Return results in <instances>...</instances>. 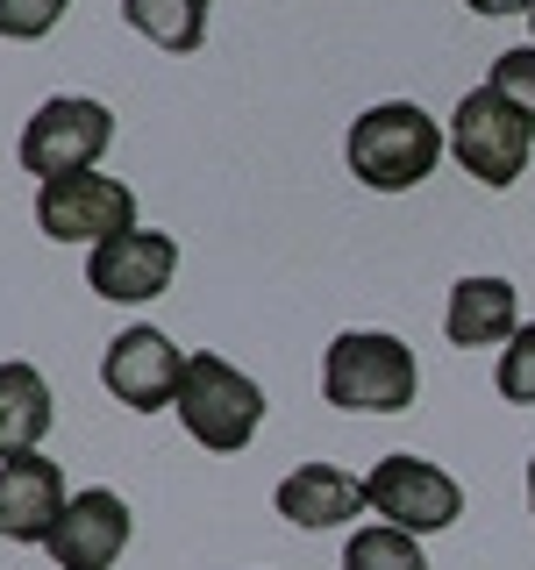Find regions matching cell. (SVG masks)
<instances>
[{
	"mask_svg": "<svg viewBox=\"0 0 535 570\" xmlns=\"http://www.w3.org/2000/svg\"><path fill=\"white\" fill-rule=\"evenodd\" d=\"M421 392V364L386 328H343L321 356V400L343 414H400Z\"/></svg>",
	"mask_w": 535,
	"mask_h": 570,
	"instance_id": "6da1fadb",
	"label": "cell"
},
{
	"mask_svg": "<svg viewBox=\"0 0 535 570\" xmlns=\"http://www.w3.org/2000/svg\"><path fill=\"white\" fill-rule=\"evenodd\" d=\"M343 157H350V178H357V186L407 193V186H421V178L436 171L442 129H436V115H421L415 100H379V107H364V115L350 121Z\"/></svg>",
	"mask_w": 535,
	"mask_h": 570,
	"instance_id": "7a4b0ae2",
	"label": "cell"
},
{
	"mask_svg": "<svg viewBox=\"0 0 535 570\" xmlns=\"http://www.w3.org/2000/svg\"><path fill=\"white\" fill-rule=\"evenodd\" d=\"M178 421H186V435L201 442L207 456H236L250 450V435L264 428V385L236 371L228 356L214 350H193L186 356V379H178Z\"/></svg>",
	"mask_w": 535,
	"mask_h": 570,
	"instance_id": "3957f363",
	"label": "cell"
},
{
	"mask_svg": "<svg viewBox=\"0 0 535 570\" xmlns=\"http://www.w3.org/2000/svg\"><path fill=\"white\" fill-rule=\"evenodd\" d=\"M450 150L478 186L507 193L535 157V115H522V107L507 94H493V86H471V94L457 100V115H450Z\"/></svg>",
	"mask_w": 535,
	"mask_h": 570,
	"instance_id": "277c9868",
	"label": "cell"
},
{
	"mask_svg": "<svg viewBox=\"0 0 535 570\" xmlns=\"http://www.w3.org/2000/svg\"><path fill=\"white\" fill-rule=\"evenodd\" d=\"M36 228L50 243H107L136 228V193L107 171H65L36 186Z\"/></svg>",
	"mask_w": 535,
	"mask_h": 570,
	"instance_id": "5b68a950",
	"label": "cell"
},
{
	"mask_svg": "<svg viewBox=\"0 0 535 570\" xmlns=\"http://www.w3.org/2000/svg\"><path fill=\"white\" fill-rule=\"evenodd\" d=\"M107 142H115V115L86 94H58V100L36 107L29 129H22V171H36V178L94 171Z\"/></svg>",
	"mask_w": 535,
	"mask_h": 570,
	"instance_id": "8992f818",
	"label": "cell"
},
{
	"mask_svg": "<svg viewBox=\"0 0 535 570\" xmlns=\"http://www.w3.org/2000/svg\"><path fill=\"white\" fill-rule=\"evenodd\" d=\"M364 499L379 521L407 528V534H436L464 513V485L428 456H379L364 471Z\"/></svg>",
	"mask_w": 535,
	"mask_h": 570,
	"instance_id": "52a82bcc",
	"label": "cell"
},
{
	"mask_svg": "<svg viewBox=\"0 0 535 570\" xmlns=\"http://www.w3.org/2000/svg\"><path fill=\"white\" fill-rule=\"evenodd\" d=\"M178 272V243L165 228H121V236H107L86 249V285H94L100 299H115V307H143V299H157Z\"/></svg>",
	"mask_w": 535,
	"mask_h": 570,
	"instance_id": "ba28073f",
	"label": "cell"
},
{
	"mask_svg": "<svg viewBox=\"0 0 535 570\" xmlns=\"http://www.w3.org/2000/svg\"><path fill=\"white\" fill-rule=\"evenodd\" d=\"M178 379H186V356L165 328H121L100 356V385L115 392L129 414H157V406L178 400Z\"/></svg>",
	"mask_w": 535,
	"mask_h": 570,
	"instance_id": "9c48e42d",
	"label": "cell"
},
{
	"mask_svg": "<svg viewBox=\"0 0 535 570\" xmlns=\"http://www.w3.org/2000/svg\"><path fill=\"white\" fill-rule=\"evenodd\" d=\"M43 549L58 570H115L121 549H129V507H121V492H107V485L71 492V507L58 513Z\"/></svg>",
	"mask_w": 535,
	"mask_h": 570,
	"instance_id": "30bf717a",
	"label": "cell"
},
{
	"mask_svg": "<svg viewBox=\"0 0 535 570\" xmlns=\"http://www.w3.org/2000/svg\"><path fill=\"white\" fill-rule=\"evenodd\" d=\"M71 507L65 499V478L50 456H8L0 463V534L8 542H50V528H58V513Z\"/></svg>",
	"mask_w": 535,
	"mask_h": 570,
	"instance_id": "8fae6325",
	"label": "cell"
},
{
	"mask_svg": "<svg viewBox=\"0 0 535 570\" xmlns=\"http://www.w3.org/2000/svg\"><path fill=\"white\" fill-rule=\"evenodd\" d=\"M357 513H371L364 478L335 471V463H293V471L279 478V521H293L308 534L343 528V521H357Z\"/></svg>",
	"mask_w": 535,
	"mask_h": 570,
	"instance_id": "7c38bea8",
	"label": "cell"
},
{
	"mask_svg": "<svg viewBox=\"0 0 535 570\" xmlns=\"http://www.w3.org/2000/svg\"><path fill=\"white\" fill-rule=\"evenodd\" d=\"M522 314H514V285L507 278H457L450 307H442V335L457 350H486V343H514Z\"/></svg>",
	"mask_w": 535,
	"mask_h": 570,
	"instance_id": "4fadbf2b",
	"label": "cell"
},
{
	"mask_svg": "<svg viewBox=\"0 0 535 570\" xmlns=\"http://www.w3.org/2000/svg\"><path fill=\"white\" fill-rule=\"evenodd\" d=\"M58 406H50V379L36 364H0V463L29 456L50 435Z\"/></svg>",
	"mask_w": 535,
	"mask_h": 570,
	"instance_id": "5bb4252c",
	"label": "cell"
},
{
	"mask_svg": "<svg viewBox=\"0 0 535 570\" xmlns=\"http://www.w3.org/2000/svg\"><path fill=\"white\" fill-rule=\"evenodd\" d=\"M207 8H214V0H121L129 29L143 36V43H157L165 58H193V50H201Z\"/></svg>",
	"mask_w": 535,
	"mask_h": 570,
	"instance_id": "9a60e30c",
	"label": "cell"
},
{
	"mask_svg": "<svg viewBox=\"0 0 535 570\" xmlns=\"http://www.w3.org/2000/svg\"><path fill=\"white\" fill-rule=\"evenodd\" d=\"M343 570H436V563L421 557V534L379 521V528H357V534H350Z\"/></svg>",
	"mask_w": 535,
	"mask_h": 570,
	"instance_id": "2e32d148",
	"label": "cell"
},
{
	"mask_svg": "<svg viewBox=\"0 0 535 570\" xmlns=\"http://www.w3.org/2000/svg\"><path fill=\"white\" fill-rule=\"evenodd\" d=\"M493 385H499V400L535 406V321H522V328H514V343H499Z\"/></svg>",
	"mask_w": 535,
	"mask_h": 570,
	"instance_id": "e0dca14e",
	"label": "cell"
},
{
	"mask_svg": "<svg viewBox=\"0 0 535 570\" xmlns=\"http://www.w3.org/2000/svg\"><path fill=\"white\" fill-rule=\"evenodd\" d=\"M71 0H0V36L8 43H43L50 29L65 22Z\"/></svg>",
	"mask_w": 535,
	"mask_h": 570,
	"instance_id": "ac0fdd59",
	"label": "cell"
},
{
	"mask_svg": "<svg viewBox=\"0 0 535 570\" xmlns=\"http://www.w3.org/2000/svg\"><path fill=\"white\" fill-rule=\"evenodd\" d=\"M486 86H493V94H507L514 107H522V115H535V43L499 50L493 71H486Z\"/></svg>",
	"mask_w": 535,
	"mask_h": 570,
	"instance_id": "d6986e66",
	"label": "cell"
},
{
	"mask_svg": "<svg viewBox=\"0 0 535 570\" xmlns=\"http://www.w3.org/2000/svg\"><path fill=\"white\" fill-rule=\"evenodd\" d=\"M471 14H535V0H464Z\"/></svg>",
	"mask_w": 535,
	"mask_h": 570,
	"instance_id": "ffe728a7",
	"label": "cell"
},
{
	"mask_svg": "<svg viewBox=\"0 0 535 570\" xmlns=\"http://www.w3.org/2000/svg\"><path fill=\"white\" fill-rule=\"evenodd\" d=\"M528 507H535V456H528Z\"/></svg>",
	"mask_w": 535,
	"mask_h": 570,
	"instance_id": "44dd1931",
	"label": "cell"
},
{
	"mask_svg": "<svg viewBox=\"0 0 535 570\" xmlns=\"http://www.w3.org/2000/svg\"><path fill=\"white\" fill-rule=\"evenodd\" d=\"M528 29H535V14H528Z\"/></svg>",
	"mask_w": 535,
	"mask_h": 570,
	"instance_id": "7402d4cb",
	"label": "cell"
}]
</instances>
